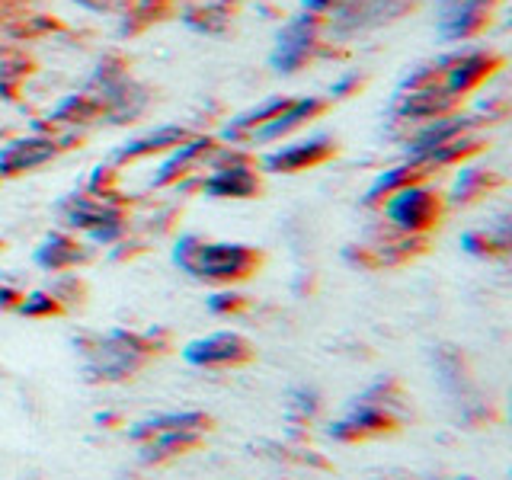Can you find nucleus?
Returning <instances> with one entry per match:
<instances>
[{"label": "nucleus", "instance_id": "nucleus-12", "mask_svg": "<svg viewBox=\"0 0 512 480\" xmlns=\"http://www.w3.org/2000/svg\"><path fill=\"white\" fill-rule=\"evenodd\" d=\"M74 260H77V250H71V244L64 237L45 240V247L36 253V263L45 269H61L64 263H74Z\"/></svg>", "mask_w": 512, "mask_h": 480}, {"label": "nucleus", "instance_id": "nucleus-15", "mask_svg": "<svg viewBox=\"0 0 512 480\" xmlns=\"http://www.w3.org/2000/svg\"><path fill=\"white\" fill-rule=\"evenodd\" d=\"M205 304H208V311H212V314H221V311L237 308V304H240V295H234V292H221V295H212Z\"/></svg>", "mask_w": 512, "mask_h": 480}, {"label": "nucleus", "instance_id": "nucleus-11", "mask_svg": "<svg viewBox=\"0 0 512 480\" xmlns=\"http://www.w3.org/2000/svg\"><path fill=\"white\" fill-rule=\"evenodd\" d=\"M180 138H183L180 128H160V132H154V135H148V138H138V141H132V144H125V148L116 151V157H119V160H125V157H138V154H148V151H154V148H164V144H173V141H180Z\"/></svg>", "mask_w": 512, "mask_h": 480}, {"label": "nucleus", "instance_id": "nucleus-5", "mask_svg": "<svg viewBox=\"0 0 512 480\" xmlns=\"http://www.w3.org/2000/svg\"><path fill=\"white\" fill-rule=\"evenodd\" d=\"M183 359L189 365H199V368H215V365H237L250 359V343L244 340L240 333H212V336H202V340H192L183 349Z\"/></svg>", "mask_w": 512, "mask_h": 480}, {"label": "nucleus", "instance_id": "nucleus-14", "mask_svg": "<svg viewBox=\"0 0 512 480\" xmlns=\"http://www.w3.org/2000/svg\"><path fill=\"white\" fill-rule=\"evenodd\" d=\"M410 176V167H397V170H391L388 176H378V180L372 183V189H368V196H365V202H375V199H381V192L384 196H391V192L404 183Z\"/></svg>", "mask_w": 512, "mask_h": 480}, {"label": "nucleus", "instance_id": "nucleus-2", "mask_svg": "<svg viewBox=\"0 0 512 480\" xmlns=\"http://www.w3.org/2000/svg\"><path fill=\"white\" fill-rule=\"evenodd\" d=\"M208 420L202 413H164V416H151L132 429V439H144V436H154V442L148 445V458L157 455H170V452H180L183 445H196L199 439V429Z\"/></svg>", "mask_w": 512, "mask_h": 480}, {"label": "nucleus", "instance_id": "nucleus-16", "mask_svg": "<svg viewBox=\"0 0 512 480\" xmlns=\"http://www.w3.org/2000/svg\"><path fill=\"white\" fill-rule=\"evenodd\" d=\"M39 311H55V301L45 295H32V301L23 304V314H39Z\"/></svg>", "mask_w": 512, "mask_h": 480}, {"label": "nucleus", "instance_id": "nucleus-7", "mask_svg": "<svg viewBox=\"0 0 512 480\" xmlns=\"http://www.w3.org/2000/svg\"><path fill=\"white\" fill-rule=\"evenodd\" d=\"M55 154V144L48 138H26V141H13L0 151V173H20L29 167L45 164L48 157Z\"/></svg>", "mask_w": 512, "mask_h": 480}, {"label": "nucleus", "instance_id": "nucleus-13", "mask_svg": "<svg viewBox=\"0 0 512 480\" xmlns=\"http://www.w3.org/2000/svg\"><path fill=\"white\" fill-rule=\"evenodd\" d=\"M205 148H208V141H202V138H196V141H189V144H183V148H180V151H176V154H173V157L167 160V164H164V167H160V173L154 176V183L160 186V183H167V180H173V176H176V173H180V170H183V167L189 164V160H192V157H196L199 151H205Z\"/></svg>", "mask_w": 512, "mask_h": 480}, {"label": "nucleus", "instance_id": "nucleus-4", "mask_svg": "<svg viewBox=\"0 0 512 480\" xmlns=\"http://www.w3.org/2000/svg\"><path fill=\"white\" fill-rule=\"evenodd\" d=\"M384 215L400 231H423L439 218V199L426 186H407L384 202Z\"/></svg>", "mask_w": 512, "mask_h": 480}, {"label": "nucleus", "instance_id": "nucleus-3", "mask_svg": "<svg viewBox=\"0 0 512 480\" xmlns=\"http://www.w3.org/2000/svg\"><path fill=\"white\" fill-rule=\"evenodd\" d=\"M144 352H148V346H144L141 336H132L125 330H112L106 340H100L90 349L87 372L96 378H125L141 365Z\"/></svg>", "mask_w": 512, "mask_h": 480}, {"label": "nucleus", "instance_id": "nucleus-9", "mask_svg": "<svg viewBox=\"0 0 512 480\" xmlns=\"http://www.w3.org/2000/svg\"><path fill=\"white\" fill-rule=\"evenodd\" d=\"M208 196H234V199H247L256 192V176L247 167H228V170H215L205 180Z\"/></svg>", "mask_w": 512, "mask_h": 480}, {"label": "nucleus", "instance_id": "nucleus-10", "mask_svg": "<svg viewBox=\"0 0 512 480\" xmlns=\"http://www.w3.org/2000/svg\"><path fill=\"white\" fill-rule=\"evenodd\" d=\"M320 109V103L317 100H298V103H285L276 116H269L266 119V125L263 128H256L253 132V138L256 141H269V138H279V135H285L288 128H295V125H301L304 119L311 116V112H317Z\"/></svg>", "mask_w": 512, "mask_h": 480}, {"label": "nucleus", "instance_id": "nucleus-1", "mask_svg": "<svg viewBox=\"0 0 512 480\" xmlns=\"http://www.w3.org/2000/svg\"><path fill=\"white\" fill-rule=\"evenodd\" d=\"M256 256L244 244H205L199 237H180L173 250V263L196 279H244L256 266Z\"/></svg>", "mask_w": 512, "mask_h": 480}, {"label": "nucleus", "instance_id": "nucleus-6", "mask_svg": "<svg viewBox=\"0 0 512 480\" xmlns=\"http://www.w3.org/2000/svg\"><path fill=\"white\" fill-rule=\"evenodd\" d=\"M333 151V141L327 135H314L308 141H298L295 148H282L276 154H269L263 164L266 170H304L308 164H317Z\"/></svg>", "mask_w": 512, "mask_h": 480}, {"label": "nucleus", "instance_id": "nucleus-8", "mask_svg": "<svg viewBox=\"0 0 512 480\" xmlns=\"http://www.w3.org/2000/svg\"><path fill=\"white\" fill-rule=\"evenodd\" d=\"M308 45H311V20L301 16V20H295L279 36V48H276V55H272V64H276L279 71H292L295 64L308 55Z\"/></svg>", "mask_w": 512, "mask_h": 480}]
</instances>
